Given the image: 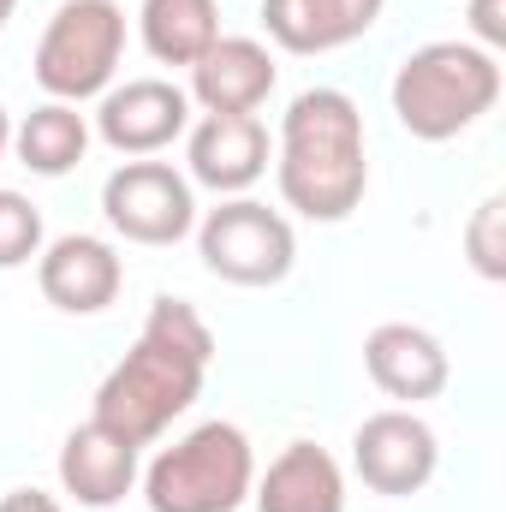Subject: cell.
<instances>
[{
    "label": "cell",
    "mask_w": 506,
    "mask_h": 512,
    "mask_svg": "<svg viewBox=\"0 0 506 512\" xmlns=\"http://www.w3.org/2000/svg\"><path fill=\"white\" fill-rule=\"evenodd\" d=\"M137 24H143V48L161 66H197L221 42L215 0H143Z\"/></svg>",
    "instance_id": "e0dca14e"
},
{
    "label": "cell",
    "mask_w": 506,
    "mask_h": 512,
    "mask_svg": "<svg viewBox=\"0 0 506 512\" xmlns=\"http://www.w3.org/2000/svg\"><path fill=\"white\" fill-rule=\"evenodd\" d=\"M364 370L387 399H435L447 387V352L429 328L411 322H381L376 334L364 340Z\"/></svg>",
    "instance_id": "4fadbf2b"
},
{
    "label": "cell",
    "mask_w": 506,
    "mask_h": 512,
    "mask_svg": "<svg viewBox=\"0 0 506 512\" xmlns=\"http://www.w3.org/2000/svg\"><path fill=\"white\" fill-rule=\"evenodd\" d=\"M6 143H12V120H6V108H0V155H6Z\"/></svg>",
    "instance_id": "603a6c76"
},
{
    "label": "cell",
    "mask_w": 506,
    "mask_h": 512,
    "mask_svg": "<svg viewBox=\"0 0 506 512\" xmlns=\"http://www.w3.org/2000/svg\"><path fill=\"white\" fill-rule=\"evenodd\" d=\"M274 90V54L251 36H221L191 66V96L209 114H256Z\"/></svg>",
    "instance_id": "9a60e30c"
},
{
    "label": "cell",
    "mask_w": 506,
    "mask_h": 512,
    "mask_svg": "<svg viewBox=\"0 0 506 512\" xmlns=\"http://www.w3.org/2000/svg\"><path fill=\"white\" fill-rule=\"evenodd\" d=\"M126 54V12L114 0H66L36 42V84L54 102H84L114 84Z\"/></svg>",
    "instance_id": "5b68a950"
},
{
    "label": "cell",
    "mask_w": 506,
    "mask_h": 512,
    "mask_svg": "<svg viewBox=\"0 0 506 512\" xmlns=\"http://www.w3.org/2000/svg\"><path fill=\"white\" fill-rule=\"evenodd\" d=\"M12 149H18V161H24L30 173L60 179V173H72V167L84 161L90 126H84V114H78L72 102H42V108H30V114L18 120Z\"/></svg>",
    "instance_id": "ac0fdd59"
},
{
    "label": "cell",
    "mask_w": 506,
    "mask_h": 512,
    "mask_svg": "<svg viewBox=\"0 0 506 512\" xmlns=\"http://www.w3.org/2000/svg\"><path fill=\"white\" fill-rule=\"evenodd\" d=\"M185 126H191V96L167 78H131L102 96V114H96L102 143L120 155H155Z\"/></svg>",
    "instance_id": "9c48e42d"
},
{
    "label": "cell",
    "mask_w": 506,
    "mask_h": 512,
    "mask_svg": "<svg viewBox=\"0 0 506 512\" xmlns=\"http://www.w3.org/2000/svg\"><path fill=\"white\" fill-rule=\"evenodd\" d=\"M465 256L483 280H506V197H483L471 227H465Z\"/></svg>",
    "instance_id": "d6986e66"
},
{
    "label": "cell",
    "mask_w": 506,
    "mask_h": 512,
    "mask_svg": "<svg viewBox=\"0 0 506 512\" xmlns=\"http://www.w3.org/2000/svg\"><path fill=\"white\" fill-rule=\"evenodd\" d=\"M42 251V215L30 197L0 191V268H18Z\"/></svg>",
    "instance_id": "ffe728a7"
},
{
    "label": "cell",
    "mask_w": 506,
    "mask_h": 512,
    "mask_svg": "<svg viewBox=\"0 0 506 512\" xmlns=\"http://www.w3.org/2000/svg\"><path fill=\"white\" fill-rule=\"evenodd\" d=\"M209 358H215L209 322L185 298H155L137 346L96 387V423L149 447L179 411H191V399L203 393V376H209Z\"/></svg>",
    "instance_id": "6da1fadb"
},
{
    "label": "cell",
    "mask_w": 506,
    "mask_h": 512,
    "mask_svg": "<svg viewBox=\"0 0 506 512\" xmlns=\"http://www.w3.org/2000/svg\"><path fill=\"white\" fill-rule=\"evenodd\" d=\"M256 483V453L239 423H203L185 441L161 447L143 495L149 512H239L251 501Z\"/></svg>",
    "instance_id": "277c9868"
},
{
    "label": "cell",
    "mask_w": 506,
    "mask_h": 512,
    "mask_svg": "<svg viewBox=\"0 0 506 512\" xmlns=\"http://www.w3.org/2000/svg\"><path fill=\"white\" fill-rule=\"evenodd\" d=\"M197 245H203L209 274H221L233 286H280L292 274V256H298L286 215H274L268 203H251V197L209 209Z\"/></svg>",
    "instance_id": "8992f818"
},
{
    "label": "cell",
    "mask_w": 506,
    "mask_h": 512,
    "mask_svg": "<svg viewBox=\"0 0 506 512\" xmlns=\"http://www.w3.org/2000/svg\"><path fill=\"white\" fill-rule=\"evenodd\" d=\"M251 489L256 512H346V477L316 441H292Z\"/></svg>",
    "instance_id": "2e32d148"
},
{
    "label": "cell",
    "mask_w": 506,
    "mask_h": 512,
    "mask_svg": "<svg viewBox=\"0 0 506 512\" xmlns=\"http://www.w3.org/2000/svg\"><path fill=\"white\" fill-rule=\"evenodd\" d=\"M370 191L364 114L340 90H304L280 120V197L304 221H346Z\"/></svg>",
    "instance_id": "7a4b0ae2"
},
{
    "label": "cell",
    "mask_w": 506,
    "mask_h": 512,
    "mask_svg": "<svg viewBox=\"0 0 506 512\" xmlns=\"http://www.w3.org/2000/svg\"><path fill=\"white\" fill-rule=\"evenodd\" d=\"M0 512H66L54 495H42V489H12L6 501H0Z\"/></svg>",
    "instance_id": "7402d4cb"
},
{
    "label": "cell",
    "mask_w": 506,
    "mask_h": 512,
    "mask_svg": "<svg viewBox=\"0 0 506 512\" xmlns=\"http://www.w3.org/2000/svg\"><path fill=\"white\" fill-rule=\"evenodd\" d=\"M102 215L131 245H179L197 221V203L167 161H126L102 185Z\"/></svg>",
    "instance_id": "52a82bcc"
},
{
    "label": "cell",
    "mask_w": 506,
    "mask_h": 512,
    "mask_svg": "<svg viewBox=\"0 0 506 512\" xmlns=\"http://www.w3.org/2000/svg\"><path fill=\"white\" fill-rule=\"evenodd\" d=\"M352 465H358L364 489H376V495H417L435 477L441 447H435V429L423 417H411V411H376L352 435Z\"/></svg>",
    "instance_id": "ba28073f"
},
{
    "label": "cell",
    "mask_w": 506,
    "mask_h": 512,
    "mask_svg": "<svg viewBox=\"0 0 506 512\" xmlns=\"http://www.w3.org/2000/svg\"><path fill=\"white\" fill-rule=\"evenodd\" d=\"M387 0H262V24L286 54H334L358 42Z\"/></svg>",
    "instance_id": "5bb4252c"
},
{
    "label": "cell",
    "mask_w": 506,
    "mask_h": 512,
    "mask_svg": "<svg viewBox=\"0 0 506 512\" xmlns=\"http://www.w3.org/2000/svg\"><path fill=\"white\" fill-rule=\"evenodd\" d=\"M501 102V60L477 42H429L393 72V114L423 143L471 131Z\"/></svg>",
    "instance_id": "3957f363"
},
{
    "label": "cell",
    "mask_w": 506,
    "mask_h": 512,
    "mask_svg": "<svg viewBox=\"0 0 506 512\" xmlns=\"http://www.w3.org/2000/svg\"><path fill=\"white\" fill-rule=\"evenodd\" d=\"M137 483V441L114 435L108 423H78L60 447V489L78 507H114Z\"/></svg>",
    "instance_id": "8fae6325"
},
{
    "label": "cell",
    "mask_w": 506,
    "mask_h": 512,
    "mask_svg": "<svg viewBox=\"0 0 506 512\" xmlns=\"http://www.w3.org/2000/svg\"><path fill=\"white\" fill-rule=\"evenodd\" d=\"M471 30H477V48H501L506 42V0H471Z\"/></svg>",
    "instance_id": "44dd1931"
},
{
    "label": "cell",
    "mask_w": 506,
    "mask_h": 512,
    "mask_svg": "<svg viewBox=\"0 0 506 512\" xmlns=\"http://www.w3.org/2000/svg\"><path fill=\"white\" fill-rule=\"evenodd\" d=\"M12 6H18V0H0V30H6V18H12Z\"/></svg>",
    "instance_id": "cb8c5ba5"
},
{
    "label": "cell",
    "mask_w": 506,
    "mask_h": 512,
    "mask_svg": "<svg viewBox=\"0 0 506 512\" xmlns=\"http://www.w3.org/2000/svg\"><path fill=\"white\" fill-rule=\"evenodd\" d=\"M36 280H42V298H48L54 310H66V316H96V310H108V304L120 298L126 268H120V256H114L108 239L66 233V239H54V245L42 251Z\"/></svg>",
    "instance_id": "30bf717a"
},
{
    "label": "cell",
    "mask_w": 506,
    "mask_h": 512,
    "mask_svg": "<svg viewBox=\"0 0 506 512\" xmlns=\"http://www.w3.org/2000/svg\"><path fill=\"white\" fill-rule=\"evenodd\" d=\"M262 173H268V131L256 114H209L191 131V179L197 185L239 197Z\"/></svg>",
    "instance_id": "7c38bea8"
}]
</instances>
